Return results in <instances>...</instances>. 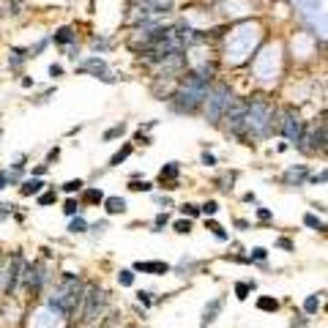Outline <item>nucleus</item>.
<instances>
[{"instance_id":"f257e3e1","label":"nucleus","mask_w":328,"mask_h":328,"mask_svg":"<svg viewBox=\"0 0 328 328\" xmlns=\"http://www.w3.org/2000/svg\"><path fill=\"white\" fill-rule=\"evenodd\" d=\"M82 290L85 287L79 282L77 273L66 271L63 276H60L52 298L46 301V306H50L52 312H58L60 317H74V314H79V306H82Z\"/></svg>"},{"instance_id":"f03ea898","label":"nucleus","mask_w":328,"mask_h":328,"mask_svg":"<svg viewBox=\"0 0 328 328\" xmlns=\"http://www.w3.org/2000/svg\"><path fill=\"white\" fill-rule=\"evenodd\" d=\"M107 306H110V296L104 287L99 285H88L82 290V306H79V323L82 325H93L96 320L104 317Z\"/></svg>"},{"instance_id":"7ed1b4c3","label":"nucleus","mask_w":328,"mask_h":328,"mask_svg":"<svg viewBox=\"0 0 328 328\" xmlns=\"http://www.w3.org/2000/svg\"><path fill=\"white\" fill-rule=\"evenodd\" d=\"M25 287H28V293L30 296H38L41 293V287L44 282L50 276H46V268H44V263H33V265H25Z\"/></svg>"},{"instance_id":"20e7f679","label":"nucleus","mask_w":328,"mask_h":328,"mask_svg":"<svg viewBox=\"0 0 328 328\" xmlns=\"http://www.w3.org/2000/svg\"><path fill=\"white\" fill-rule=\"evenodd\" d=\"M205 99H208V107H211V118H219L224 110H230V90L224 85H216L213 90H208Z\"/></svg>"},{"instance_id":"39448f33","label":"nucleus","mask_w":328,"mask_h":328,"mask_svg":"<svg viewBox=\"0 0 328 328\" xmlns=\"http://www.w3.org/2000/svg\"><path fill=\"white\" fill-rule=\"evenodd\" d=\"M224 296H216V298H211L208 304L203 306V314H200V328H208V325H213L219 320V314H222V309H224Z\"/></svg>"},{"instance_id":"423d86ee","label":"nucleus","mask_w":328,"mask_h":328,"mask_svg":"<svg viewBox=\"0 0 328 328\" xmlns=\"http://www.w3.org/2000/svg\"><path fill=\"white\" fill-rule=\"evenodd\" d=\"M131 271H139V273H151V276H164V273L172 271L170 263H162V260H137L134 265H131Z\"/></svg>"},{"instance_id":"0eeeda50","label":"nucleus","mask_w":328,"mask_h":328,"mask_svg":"<svg viewBox=\"0 0 328 328\" xmlns=\"http://www.w3.org/2000/svg\"><path fill=\"white\" fill-rule=\"evenodd\" d=\"M3 276H6V285H3V290L9 293H14L17 290V282H19V276H22V257L19 254H14V260L9 263V268L3 271Z\"/></svg>"},{"instance_id":"6e6552de","label":"nucleus","mask_w":328,"mask_h":328,"mask_svg":"<svg viewBox=\"0 0 328 328\" xmlns=\"http://www.w3.org/2000/svg\"><path fill=\"white\" fill-rule=\"evenodd\" d=\"M306 175H309V170H306L304 164L290 167V170H287L285 175H282V183L290 186V189H301V186H304V180H306Z\"/></svg>"},{"instance_id":"1a4fd4ad","label":"nucleus","mask_w":328,"mask_h":328,"mask_svg":"<svg viewBox=\"0 0 328 328\" xmlns=\"http://www.w3.org/2000/svg\"><path fill=\"white\" fill-rule=\"evenodd\" d=\"M79 71H93V74H102V79H104V82H112V79H115V77H112L110 74V71H107V66H104V60L102 58H88V60H85V63L82 66H79Z\"/></svg>"},{"instance_id":"9d476101","label":"nucleus","mask_w":328,"mask_h":328,"mask_svg":"<svg viewBox=\"0 0 328 328\" xmlns=\"http://www.w3.org/2000/svg\"><path fill=\"white\" fill-rule=\"evenodd\" d=\"M200 268H203V263H200V260H194V257H180V263L172 265V271H175L178 276H194Z\"/></svg>"},{"instance_id":"9b49d317","label":"nucleus","mask_w":328,"mask_h":328,"mask_svg":"<svg viewBox=\"0 0 328 328\" xmlns=\"http://www.w3.org/2000/svg\"><path fill=\"white\" fill-rule=\"evenodd\" d=\"M282 131H285V137L290 139V143H298V137H301V123H298V118L287 115V118L282 120Z\"/></svg>"},{"instance_id":"f8f14e48","label":"nucleus","mask_w":328,"mask_h":328,"mask_svg":"<svg viewBox=\"0 0 328 328\" xmlns=\"http://www.w3.org/2000/svg\"><path fill=\"white\" fill-rule=\"evenodd\" d=\"M254 306H257L260 312H268V314H273V312H279V309H282V301H279V298H273V296H260L257 301H254Z\"/></svg>"},{"instance_id":"ddd939ff","label":"nucleus","mask_w":328,"mask_h":328,"mask_svg":"<svg viewBox=\"0 0 328 328\" xmlns=\"http://www.w3.org/2000/svg\"><path fill=\"white\" fill-rule=\"evenodd\" d=\"M178 172H180L178 162H170L167 167H162V172H159V178H162V180H167V183H172L170 189H178Z\"/></svg>"},{"instance_id":"4468645a","label":"nucleus","mask_w":328,"mask_h":328,"mask_svg":"<svg viewBox=\"0 0 328 328\" xmlns=\"http://www.w3.org/2000/svg\"><path fill=\"white\" fill-rule=\"evenodd\" d=\"M104 208H107V213L110 216H118V213H126V200L123 197H104Z\"/></svg>"},{"instance_id":"2eb2a0df","label":"nucleus","mask_w":328,"mask_h":328,"mask_svg":"<svg viewBox=\"0 0 328 328\" xmlns=\"http://www.w3.org/2000/svg\"><path fill=\"white\" fill-rule=\"evenodd\" d=\"M320 306H323V298L314 293V296H306V301H304V306H301V312L306 314V317H314V314L320 312Z\"/></svg>"},{"instance_id":"dca6fc26","label":"nucleus","mask_w":328,"mask_h":328,"mask_svg":"<svg viewBox=\"0 0 328 328\" xmlns=\"http://www.w3.org/2000/svg\"><path fill=\"white\" fill-rule=\"evenodd\" d=\"M41 189H44V180H41V178H30V180H25V183L19 186L22 197H30V194H41Z\"/></svg>"},{"instance_id":"f3484780","label":"nucleus","mask_w":328,"mask_h":328,"mask_svg":"<svg viewBox=\"0 0 328 328\" xmlns=\"http://www.w3.org/2000/svg\"><path fill=\"white\" fill-rule=\"evenodd\" d=\"M232 290H236V298L238 301H246V298L252 296V290H257V282H254V279H249V282H236Z\"/></svg>"},{"instance_id":"a211bd4d","label":"nucleus","mask_w":328,"mask_h":328,"mask_svg":"<svg viewBox=\"0 0 328 328\" xmlns=\"http://www.w3.org/2000/svg\"><path fill=\"white\" fill-rule=\"evenodd\" d=\"M88 222H85V216L79 213V216H71V224H69V232L71 236H82V232H88Z\"/></svg>"},{"instance_id":"6ab92c4d","label":"nucleus","mask_w":328,"mask_h":328,"mask_svg":"<svg viewBox=\"0 0 328 328\" xmlns=\"http://www.w3.org/2000/svg\"><path fill=\"white\" fill-rule=\"evenodd\" d=\"M205 227H208V230H211V232H213V236H216L219 241H230V232H227V230H224V227L219 224V222H213V219H205Z\"/></svg>"},{"instance_id":"aec40b11","label":"nucleus","mask_w":328,"mask_h":328,"mask_svg":"<svg viewBox=\"0 0 328 328\" xmlns=\"http://www.w3.org/2000/svg\"><path fill=\"white\" fill-rule=\"evenodd\" d=\"M82 203H90V205L104 203V194H102V189H85V192H82Z\"/></svg>"},{"instance_id":"412c9836","label":"nucleus","mask_w":328,"mask_h":328,"mask_svg":"<svg viewBox=\"0 0 328 328\" xmlns=\"http://www.w3.org/2000/svg\"><path fill=\"white\" fill-rule=\"evenodd\" d=\"M246 257H249V263H265V260H268V249H265V246H254Z\"/></svg>"},{"instance_id":"4be33fe9","label":"nucleus","mask_w":328,"mask_h":328,"mask_svg":"<svg viewBox=\"0 0 328 328\" xmlns=\"http://www.w3.org/2000/svg\"><path fill=\"white\" fill-rule=\"evenodd\" d=\"M63 213H66V216H79V213H82V203H79V200H66V203H63Z\"/></svg>"},{"instance_id":"5701e85b","label":"nucleus","mask_w":328,"mask_h":328,"mask_svg":"<svg viewBox=\"0 0 328 328\" xmlns=\"http://www.w3.org/2000/svg\"><path fill=\"white\" fill-rule=\"evenodd\" d=\"M304 224L309 227V230H320V232L325 230V222H323V219H317L314 213H304Z\"/></svg>"},{"instance_id":"b1692460","label":"nucleus","mask_w":328,"mask_h":328,"mask_svg":"<svg viewBox=\"0 0 328 328\" xmlns=\"http://www.w3.org/2000/svg\"><path fill=\"white\" fill-rule=\"evenodd\" d=\"M137 304H143V309H151L156 304V298H153L151 290H137Z\"/></svg>"},{"instance_id":"393cba45","label":"nucleus","mask_w":328,"mask_h":328,"mask_svg":"<svg viewBox=\"0 0 328 328\" xmlns=\"http://www.w3.org/2000/svg\"><path fill=\"white\" fill-rule=\"evenodd\" d=\"M118 285L120 287H131V285H134V271H131V268L118 271Z\"/></svg>"},{"instance_id":"a878e982","label":"nucleus","mask_w":328,"mask_h":328,"mask_svg":"<svg viewBox=\"0 0 328 328\" xmlns=\"http://www.w3.org/2000/svg\"><path fill=\"white\" fill-rule=\"evenodd\" d=\"M290 328H309V317L304 312H293L290 317Z\"/></svg>"},{"instance_id":"bb28decb","label":"nucleus","mask_w":328,"mask_h":328,"mask_svg":"<svg viewBox=\"0 0 328 328\" xmlns=\"http://www.w3.org/2000/svg\"><path fill=\"white\" fill-rule=\"evenodd\" d=\"M85 189V180L82 178H74V180H66L63 183V192L66 194H74V192H82Z\"/></svg>"},{"instance_id":"cd10ccee","label":"nucleus","mask_w":328,"mask_h":328,"mask_svg":"<svg viewBox=\"0 0 328 328\" xmlns=\"http://www.w3.org/2000/svg\"><path fill=\"white\" fill-rule=\"evenodd\" d=\"M172 230H175L178 236H189L192 232V219H178V222L172 224Z\"/></svg>"},{"instance_id":"c85d7f7f","label":"nucleus","mask_w":328,"mask_h":328,"mask_svg":"<svg viewBox=\"0 0 328 328\" xmlns=\"http://www.w3.org/2000/svg\"><path fill=\"white\" fill-rule=\"evenodd\" d=\"M200 213H205V216H216V213H219V203H216V200H208V203H203V205H200Z\"/></svg>"},{"instance_id":"c756f323","label":"nucleus","mask_w":328,"mask_h":328,"mask_svg":"<svg viewBox=\"0 0 328 328\" xmlns=\"http://www.w3.org/2000/svg\"><path fill=\"white\" fill-rule=\"evenodd\" d=\"M180 213H183L186 219H197V216H200V205H194V203H183V205H180Z\"/></svg>"},{"instance_id":"7c9ffc66","label":"nucleus","mask_w":328,"mask_h":328,"mask_svg":"<svg viewBox=\"0 0 328 328\" xmlns=\"http://www.w3.org/2000/svg\"><path fill=\"white\" fill-rule=\"evenodd\" d=\"M55 41L58 44H69V41H74V33H71V28H60L55 33Z\"/></svg>"},{"instance_id":"2f4dec72","label":"nucleus","mask_w":328,"mask_h":328,"mask_svg":"<svg viewBox=\"0 0 328 328\" xmlns=\"http://www.w3.org/2000/svg\"><path fill=\"white\" fill-rule=\"evenodd\" d=\"M129 153H131V145H123V151H118L115 156L110 159V167H118L120 162H123V159H129Z\"/></svg>"},{"instance_id":"473e14b6","label":"nucleus","mask_w":328,"mask_h":328,"mask_svg":"<svg viewBox=\"0 0 328 328\" xmlns=\"http://www.w3.org/2000/svg\"><path fill=\"white\" fill-rule=\"evenodd\" d=\"M129 189H131V192H151L153 183H151V180H131Z\"/></svg>"},{"instance_id":"72a5a7b5","label":"nucleus","mask_w":328,"mask_h":328,"mask_svg":"<svg viewBox=\"0 0 328 328\" xmlns=\"http://www.w3.org/2000/svg\"><path fill=\"white\" fill-rule=\"evenodd\" d=\"M273 246H276V249H285V252H296V244H293L290 238H276Z\"/></svg>"},{"instance_id":"f704fd0d","label":"nucleus","mask_w":328,"mask_h":328,"mask_svg":"<svg viewBox=\"0 0 328 328\" xmlns=\"http://www.w3.org/2000/svg\"><path fill=\"white\" fill-rule=\"evenodd\" d=\"M167 222H170V216H167V213H159L156 222H153V232H162V227H167Z\"/></svg>"},{"instance_id":"c9c22d12","label":"nucleus","mask_w":328,"mask_h":328,"mask_svg":"<svg viewBox=\"0 0 328 328\" xmlns=\"http://www.w3.org/2000/svg\"><path fill=\"white\" fill-rule=\"evenodd\" d=\"M58 200L55 192H46V194H38V205H52Z\"/></svg>"},{"instance_id":"e433bc0d","label":"nucleus","mask_w":328,"mask_h":328,"mask_svg":"<svg viewBox=\"0 0 328 328\" xmlns=\"http://www.w3.org/2000/svg\"><path fill=\"white\" fill-rule=\"evenodd\" d=\"M257 219L260 222H273V213L268 208H257Z\"/></svg>"},{"instance_id":"4c0bfd02","label":"nucleus","mask_w":328,"mask_h":328,"mask_svg":"<svg viewBox=\"0 0 328 328\" xmlns=\"http://www.w3.org/2000/svg\"><path fill=\"white\" fill-rule=\"evenodd\" d=\"M123 131H126V126H123V123H120V126H115V129H110V131H107V134H104V139H112V137H120V134H123Z\"/></svg>"},{"instance_id":"58836bf2","label":"nucleus","mask_w":328,"mask_h":328,"mask_svg":"<svg viewBox=\"0 0 328 328\" xmlns=\"http://www.w3.org/2000/svg\"><path fill=\"white\" fill-rule=\"evenodd\" d=\"M14 208H17V205H9V203H3V205H0V219L11 216V213H14Z\"/></svg>"},{"instance_id":"ea45409f","label":"nucleus","mask_w":328,"mask_h":328,"mask_svg":"<svg viewBox=\"0 0 328 328\" xmlns=\"http://www.w3.org/2000/svg\"><path fill=\"white\" fill-rule=\"evenodd\" d=\"M200 162H203L205 167H213V164H216V156H213V153H203V159H200Z\"/></svg>"},{"instance_id":"a19ab883","label":"nucleus","mask_w":328,"mask_h":328,"mask_svg":"<svg viewBox=\"0 0 328 328\" xmlns=\"http://www.w3.org/2000/svg\"><path fill=\"white\" fill-rule=\"evenodd\" d=\"M88 230H93V232H99V236H102V232L107 230V222H96L93 227H88Z\"/></svg>"},{"instance_id":"79ce46f5","label":"nucleus","mask_w":328,"mask_h":328,"mask_svg":"<svg viewBox=\"0 0 328 328\" xmlns=\"http://www.w3.org/2000/svg\"><path fill=\"white\" fill-rule=\"evenodd\" d=\"M46 167H50V164H38V167H36V170H33V178H38V175H44V172H46Z\"/></svg>"},{"instance_id":"37998d69","label":"nucleus","mask_w":328,"mask_h":328,"mask_svg":"<svg viewBox=\"0 0 328 328\" xmlns=\"http://www.w3.org/2000/svg\"><path fill=\"white\" fill-rule=\"evenodd\" d=\"M50 74L52 77H60V74H63V69H60V66H50Z\"/></svg>"},{"instance_id":"c03bdc74","label":"nucleus","mask_w":328,"mask_h":328,"mask_svg":"<svg viewBox=\"0 0 328 328\" xmlns=\"http://www.w3.org/2000/svg\"><path fill=\"white\" fill-rule=\"evenodd\" d=\"M236 227H238V230H249V222H246V219H238Z\"/></svg>"}]
</instances>
